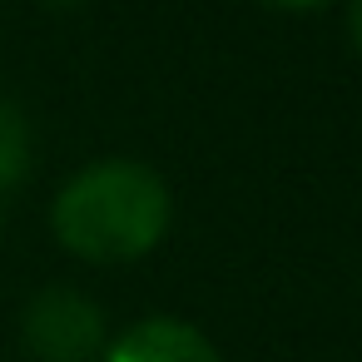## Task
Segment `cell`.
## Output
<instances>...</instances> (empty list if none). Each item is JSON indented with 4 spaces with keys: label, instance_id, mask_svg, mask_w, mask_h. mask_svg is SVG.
<instances>
[{
    "label": "cell",
    "instance_id": "obj_1",
    "mask_svg": "<svg viewBox=\"0 0 362 362\" xmlns=\"http://www.w3.org/2000/svg\"><path fill=\"white\" fill-rule=\"evenodd\" d=\"M174 199L169 184L139 159H100L60 184L50 204V228L80 263H134L169 233Z\"/></svg>",
    "mask_w": 362,
    "mask_h": 362
},
{
    "label": "cell",
    "instance_id": "obj_2",
    "mask_svg": "<svg viewBox=\"0 0 362 362\" xmlns=\"http://www.w3.org/2000/svg\"><path fill=\"white\" fill-rule=\"evenodd\" d=\"M21 342L35 362H90L105 352V313L80 288H40L21 313Z\"/></svg>",
    "mask_w": 362,
    "mask_h": 362
},
{
    "label": "cell",
    "instance_id": "obj_3",
    "mask_svg": "<svg viewBox=\"0 0 362 362\" xmlns=\"http://www.w3.org/2000/svg\"><path fill=\"white\" fill-rule=\"evenodd\" d=\"M100 362H218V347L179 317H139L115 342H105Z\"/></svg>",
    "mask_w": 362,
    "mask_h": 362
},
{
    "label": "cell",
    "instance_id": "obj_4",
    "mask_svg": "<svg viewBox=\"0 0 362 362\" xmlns=\"http://www.w3.org/2000/svg\"><path fill=\"white\" fill-rule=\"evenodd\" d=\"M30 174V129L16 105L0 100V194H11Z\"/></svg>",
    "mask_w": 362,
    "mask_h": 362
},
{
    "label": "cell",
    "instance_id": "obj_5",
    "mask_svg": "<svg viewBox=\"0 0 362 362\" xmlns=\"http://www.w3.org/2000/svg\"><path fill=\"white\" fill-rule=\"evenodd\" d=\"M347 35H352V50L362 55V0H347Z\"/></svg>",
    "mask_w": 362,
    "mask_h": 362
},
{
    "label": "cell",
    "instance_id": "obj_6",
    "mask_svg": "<svg viewBox=\"0 0 362 362\" xmlns=\"http://www.w3.org/2000/svg\"><path fill=\"white\" fill-rule=\"evenodd\" d=\"M263 6H273V11H317L327 0H263Z\"/></svg>",
    "mask_w": 362,
    "mask_h": 362
},
{
    "label": "cell",
    "instance_id": "obj_7",
    "mask_svg": "<svg viewBox=\"0 0 362 362\" xmlns=\"http://www.w3.org/2000/svg\"><path fill=\"white\" fill-rule=\"evenodd\" d=\"M40 6H55V11H70V6H85V0H40Z\"/></svg>",
    "mask_w": 362,
    "mask_h": 362
}]
</instances>
